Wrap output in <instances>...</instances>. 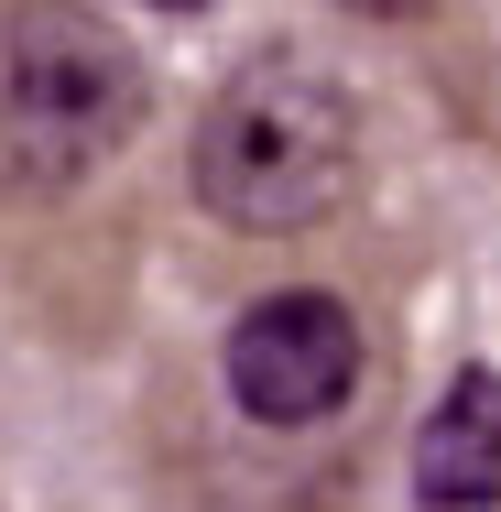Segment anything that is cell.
Masks as SVG:
<instances>
[{
  "label": "cell",
  "mask_w": 501,
  "mask_h": 512,
  "mask_svg": "<svg viewBox=\"0 0 501 512\" xmlns=\"http://www.w3.org/2000/svg\"><path fill=\"white\" fill-rule=\"evenodd\" d=\"M131 11H164V22H207L218 0H131Z\"/></svg>",
  "instance_id": "6"
},
{
  "label": "cell",
  "mask_w": 501,
  "mask_h": 512,
  "mask_svg": "<svg viewBox=\"0 0 501 512\" xmlns=\"http://www.w3.org/2000/svg\"><path fill=\"white\" fill-rule=\"evenodd\" d=\"M207 371H218V404H229L240 436L316 447V436H338L349 414L371 404L382 338H371L360 295H338V284H273L251 306H229Z\"/></svg>",
  "instance_id": "3"
},
{
  "label": "cell",
  "mask_w": 501,
  "mask_h": 512,
  "mask_svg": "<svg viewBox=\"0 0 501 512\" xmlns=\"http://www.w3.org/2000/svg\"><path fill=\"white\" fill-rule=\"evenodd\" d=\"M338 11H349V22H393V33H403V22H425L436 0H338Z\"/></svg>",
  "instance_id": "5"
},
{
  "label": "cell",
  "mask_w": 501,
  "mask_h": 512,
  "mask_svg": "<svg viewBox=\"0 0 501 512\" xmlns=\"http://www.w3.org/2000/svg\"><path fill=\"white\" fill-rule=\"evenodd\" d=\"M414 512H501V360H458L403 436Z\"/></svg>",
  "instance_id": "4"
},
{
  "label": "cell",
  "mask_w": 501,
  "mask_h": 512,
  "mask_svg": "<svg viewBox=\"0 0 501 512\" xmlns=\"http://www.w3.org/2000/svg\"><path fill=\"white\" fill-rule=\"evenodd\" d=\"M371 175V120L360 88L305 55V44H251L186 131V197L229 240H305Z\"/></svg>",
  "instance_id": "1"
},
{
  "label": "cell",
  "mask_w": 501,
  "mask_h": 512,
  "mask_svg": "<svg viewBox=\"0 0 501 512\" xmlns=\"http://www.w3.org/2000/svg\"><path fill=\"white\" fill-rule=\"evenodd\" d=\"M153 131V55L99 0H0V197H88Z\"/></svg>",
  "instance_id": "2"
}]
</instances>
